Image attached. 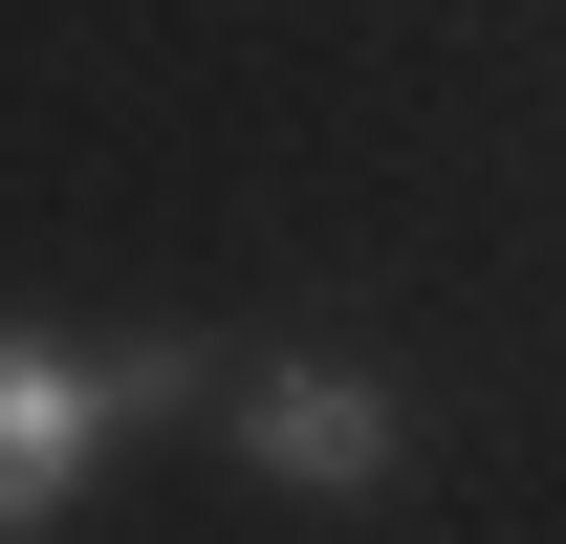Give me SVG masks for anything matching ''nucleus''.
Instances as JSON below:
<instances>
[{
    "label": "nucleus",
    "mask_w": 566,
    "mask_h": 544,
    "mask_svg": "<svg viewBox=\"0 0 566 544\" xmlns=\"http://www.w3.org/2000/svg\"><path fill=\"white\" fill-rule=\"evenodd\" d=\"M197 393H218V370H197L175 327H153V348H66V327H0V544H22V523H66V479L109 458L132 414H197Z\"/></svg>",
    "instance_id": "f257e3e1"
},
{
    "label": "nucleus",
    "mask_w": 566,
    "mask_h": 544,
    "mask_svg": "<svg viewBox=\"0 0 566 544\" xmlns=\"http://www.w3.org/2000/svg\"><path fill=\"white\" fill-rule=\"evenodd\" d=\"M240 458L283 501H370V479L415 458V414L370 393V370H327V348H283V370H240Z\"/></svg>",
    "instance_id": "f03ea898"
}]
</instances>
